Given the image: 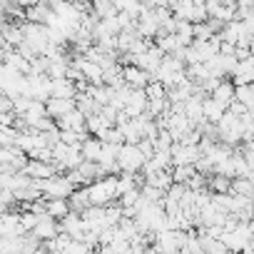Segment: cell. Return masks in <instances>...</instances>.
<instances>
[{
	"label": "cell",
	"instance_id": "6da1fadb",
	"mask_svg": "<svg viewBox=\"0 0 254 254\" xmlns=\"http://www.w3.org/2000/svg\"><path fill=\"white\" fill-rule=\"evenodd\" d=\"M117 177L115 175H105L90 185H85V192H87V202L90 207H105V204H112L117 199Z\"/></svg>",
	"mask_w": 254,
	"mask_h": 254
},
{
	"label": "cell",
	"instance_id": "7a4b0ae2",
	"mask_svg": "<svg viewBox=\"0 0 254 254\" xmlns=\"http://www.w3.org/2000/svg\"><path fill=\"white\" fill-rule=\"evenodd\" d=\"M152 80L160 82V85H165V90L167 87H175L180 80H185V63L180 58H175V55H165L160 60L157 70L152 72Z\"/></svg>",
	"mask_w": 254,
	"mask_h": 254
},
{
	"label": "cell",
	"instance_id": "3957f363",
	"mask_svg": "<svg viewBox=\"0 0 254 254\" xmlns=\"http://www.w3.org/2000/svg\"><path fill=\"white\" fill-rule=\"evenodd\" d=\"M214 130H217V140L227 147H237L242 142V117L232 115L229 110L217 120L214 125Z\"/></svg>",
	"mask_w": 254,
	"mask_h": 254
},
{
	"label": "cell",
	"instance_id": "277c9868",
	"mask_svg": "<svg viewBox=\"0 0 254 254\" xmlns=\"http://www.w3.org/2000/svg\"><path fill=\"white\" fill-rule=\"evenodd\" d=\"M117 172H127V175H137L145 165V155L140 152L137 145H130V142H122L117 147Z\"/></svg>",
	"mask_w": 254,
	"mask_h": 254
},
{
	"label": "cell",
	"instance_id": "5b68a950",
	"mask_svg": "<svg viewBox=\"0 0 254 254\" xmlns=\"http://www.w3.org/2000/svg\"><path fill=\"white\" fill-rule=\"evenodd\" d=\"M50 162L58 167L60 175H65V172L75 170V167L82 162L80 147H72V145H63V142H58V145L50 147Z\"/></svg>",
	"mask_w": 254,
	"mask_h": 254
},
{
	"label": "cell",
	"instance_id": "8992f818",
	"mask_svg": "<svg viewBox=\"0 0 254 254\" xmlns=\"http://www.w3.org/2000/svg\"><path fill=\"white\" fill-rule=\"evenodd\" d=\"M38 190L43 194V199H67L75 190V185L65 177V175H53L48 180L38 182Z\"/></svg>",
	"mask_w": 254,
	"mask_h": 254
},
{
	"label": "cell",
	"instance_id": "52a82bcc",
	"mask_svg": "<svg viewBox=\"0 0 254 254\" xmlns=\"http://www.w3.org/2000/svg\"><path fill=\"white\" fill-rule=\"evenodd\" d=\"M170 157H172V167H190L199 160V147L197 145H185V142H172Z\"/></svg>",
	"mask_w": 254,
	"mask_h": 254
},
{
	"label": "cell",
	"instance_id": "ba28073f",
	"mask_svg": "<svg viewBox=\"0 0 254 254\" xmlns=\"http://www.w3.org/2000/svg\"><path fill=\"white\" fill-rule=\"evenodd\" d=\"M25 97L45 102L50 97V77L48 75H25Z\"/></svg>",
	"mask_w": 254,
	"mask_h": 254
},
{
	"label": "cell",
	"instance_id": "9c48e42d",
	"mask_svg": "<svg viewBox=\"0 0 254 254\" xmlns=\"http://www.w3.org/2000/svg\"><path fill=\"white\" fill-rule=\"evenodd\" d=\"M23 175H28L30 180H35V182H40V180H48V177H53V175H60L58 172V167L53 165V162H40V160H28L25 162V167L20 170Z\"/></svg>",
	"mask_w": 254,
	"mask_h": 254
},
{
	"label": "cell",
	"instance_id": "30bf717a",
	"mask_svg": "<svg viewBox=\"0 0 254 254\" xmlns=\"http://www.w3.org/2000/svg\"><path fill=\"white\" fill-rule=\"evenodd\" d=\"M30 234H33L38 242H50V239L58 234V219L48 217L45 212H43V214H38V219H35V227L30 229Z\"/></svg>",
	"mask_w": 254,
	"mask_h": 254
},
{
	"label": "cell",
	"instance_id": "8fae6325",
	"mask_svg": "<svg viewBox=\"0 0 254 254\" xmlns=\"http://www.w3.org/2000/svg\"><path fill=\"white\" fill-rule=\"evenodd\" d=\"M150 80H152L150 72H145V70H140V67H135V65H122V85L135 87V90H142Z\"/></svg>",
	"mask_w": 254,
	"mask_h": 254
},
{
	"label": "cell",
	"instance_id": "7c38bea8",
	"mask_svg": "<svg viewBox=\"0 0 254 254\" xmlns=\"http://www.w3.org/2000/svg\"><path fill=\"white\" fill-rule=\"evenodd\" d=\"M229 77H232L234 85H252V80H254V58L237 60V65H234Z\"/></svg>",
	"mask_w": 254,
	"mask_h": 254
},
{
	"label": "cell",
	"instance_id": "4fadbf2b",
	"mask_svg": "<svg viewBox=\"0 0 254 254\" xmlns=\"http://www.w3.org/2000/svg\"><path fill=\"white\" fill-rule=\"evenodd\" d=\"M55 125H58V130L87 132V130H85V115H82L80 110H70V112H65L63 117H58V120H55Z\"/></svg>",
	"mask_w": 254,
	"mask_h": 254
},
{
	"label": "cell",
	"instance_id": "5bb4252c",
	"mask_svg": "<svg viewBox=\"0 0 254 254\" xmlns=\"http://www.w3.org/2000/svg\"><path fill=\"white\" fill-rule=\"evenodd\" d=\"M147 107V97H145V90H130V95H127V102H125V115L127 117H140Z\"/></svg>",
	"mask_w": 254,
	"mask_h": 254
},
{
	"label": "cell",
	"instance_id": "9a60e30c",
	"mask_svg": "<svg viewBox=\"0 0 254 254\" xmlns=\"http://www.w3.org/2000/svg\"><path fill=\"white\" fill-rule=\"evenodd\" d=\"M70 110H75V100H65V97H48L45 100V115L50 120H58Z\"/></svg>",
	"mask_w": 254,
	"mask_h": 254
},
{
	"label": "cell",
	"instance_id": "2e32d148",
	"mask_svg": "<svg viewBox=\"0 0 254 254\" xmlns=\"http://www.w3.org/2000/svg\"><path fill=\"white\" fill-rule=\"evenodd\" d=\"M77 95V85L67 77H58L50 80V97H65V100H75Z\"/></svg>",
	"mask_w": 254,
	"mask_h": 254
},
{
	"label": "cell",
	"instance_id": "e0dca14e",
	"mask_svg": "<svg viewBox=\"0 0 254 254\" xmlns=\"http://www.w3.org/2000/svg\"><path fill=\"white\" fill-rule=\"evenodd\" d=\"M0 43H3V48H18L23 43L20 23H5L0 28Z\"/></svg>",
	"mask_w": 254,
	"mask_h": 254
},
{
	"label": "cell",
	"instance_id": "ac0fdd59",
	"mask_svg": "<svg viewBox=\"0 0 254 254\" xmlns=\"http://www.w3.org/2000/svg\"><path fill=\"white\" fill-rule=\"evenodd\" d=\"M209 97L227 107V105L234 100V82H232V80H227V77H224V80H219V82H217V87L209 92Z\"/></svg>",
	"mask_w": 254,
	"mask_h": 254
},
{
	"label": "cell",
	"instance_id": "d6986e66",
	"mask_svg": "<svg viewBox=\"0 0 254 254\" xmlns=\"http://www.w3.org/2000/svg\"><path fill=\"white\" fill-rule=\"evenodd\" d=\"M224 112H227V107H224V105H219L217 100H212L209 95L202 100V120H204V122L217 125V120H219Z\"/></svg>",
	"mask_w": 254,
	"mask_h": 254
},
{
	"label": "cell",
	"instance_id": "ffe728a7",
	"mask_svg": "<svg viewBox=\"0 0 254 254\" xmlns=\"http://www.w3.org/2000/svg\"><path fill=\"white\" fill-rule=\"evenodd\" d=\"M100 152H102V140L87 135V137L80 142V155H82V160H87V162H97Z\"/></svg>",
	"mask_w": 254,
	"mask_h": 254
},
{
	"label": "cell",
	"instance_id": "44dd1931",
	"mask_svg": "<svg viewBox=\"0 0 254 254\" xmlns=\"http://www.w3.org/2000/svg\"><path fill=\"white\" fill-rule=\"evenodd\" d=\"M145 185L157 187L160 192H165V190L172 185V175H170V170H157V172H152V175L145 177Z\"/></svg>",
	"mask_w": 254,
	"mask_h": 254
},
{
	"label": "cell",
	"instance_id": "7402d4cb",
	"mask_svg": "<svg viewBox=\"0 0 254 254\" xmlns=\"http://www.w3.org/2000/svg\"><path fill=\"white\" fill-rule=\"evenodd\" d=\"M67 212H70L67 199H45V214H48V217H53V219L60 222Z\"/></svg>",
	"mask_w": 254,
	"mask_h": 254
},
{
	"label": "cell",
	"instance_id": "603a6c76",
	"mask_svg": "<svg viewBox=\"0 0 254 254\" xmlns=\"http://www.w3.org/2000/svg\"><path fill=\"white\" fill-rule=\"evenodd\" d=\"M234 102H239L242 107L252 110L254 107V90H252V85H234Z\"/></svg>",
	"mask_w": 254,
	"mask_h": 254
},
{
	"label": "cell",
	"instance_id": "cb8c5ba5",
	"mask_svg": "<svg viewBox=\"0 0 254 254\" xmlns=\"http://www.w3.org/2000/svg\"><path fill=\"white\" fill-rule=\"evenodd\" d=\"M142 90H145V97H147V100H160V97H167L165 85H160V82H155V80H150Z\"/></svg>",
	"mask_w": 254,
	"mask_h": 254
},
{
	"label": "cell",
	"instance_id": "d4e9b609",
	"mask_svg": "<svg viewBox=\"0 0 254 254\" xmlns=\"http://www.w3.org/2000/svg\"><path fill=\"white\" fill-rule=\"evenodd\" d=\"M63 254H95L90 244L80 242V239H70V244L63 249Z\"/></svg>",
	"mask_w": 254,
	"mask_h": 254
},
{
	"label": "cell",
	"instance_id": "484cf974",
	"mask_svg": "<svg viewBox=\"0 0 254 254\" xmlns=\"http://www.w3.org/2000/svg\"><path fill=\"white\" fill-rule=\"evenodd\" d=\"M35 219H38V214L23 209V212H20V227H23V232H30V229L35 227Z\"/></svg>",
	"mask_w": 254,
	"mask_h": 254
}]
</instances>
